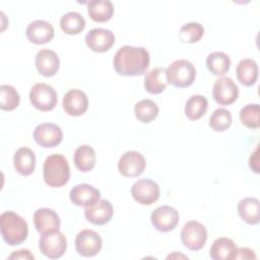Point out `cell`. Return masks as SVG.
<instances>
[{
	"instance_id": "22",
	"label": "cell",
	"mask_w": 260,
	"mask_h": 260,
	"mask_svg": "<svg viewBox=\"0 0 260 260\" xmlns=\"http://www.w3.org/2000/svg\"><path fill=\"white\" fill-rule=\"evenodd\" d=\"M237 246L232 239L220 237L214 240L209 255L213 260H232L236 258Z\"/></svg>"
},
{
	"instance_id": "30",
	"label": "cell",
	"mask_w": 260,
	"mask_h": 260,
	"mask_svg": "<svg viewBox=\"0 0 260 260\" xmlns=\"http://www.w3.org/2000/svg\"><path fill=\"white\" fill-rule=\"evenodd\" d=\"M208 109V101L202 94L191 95L185 105V114L188 119L194 121L200 119Z\"/></svg>"
},
{
	"instance_id": "11",
	"label": "cell",
	"mask_w": 260,
	"mask_h": 260,
	"mask_svg": "<svg viewBox=\"0 0 260 260\" xmlns=\"http://www.w3.org/2000/svg\"><path fill=\"white\" fill-rule=\"evenodd\" d=\"M131 195L142 205H150L159 197V186L150 179H139L131 187Z\"/></svg>"
},
{
	"instance_id": "31",
	"label": "cell",
	"mask_w": 260,
	"mask_h": 260,
	"mask_svg": "<svg viewBox=\"0 0 260 260\" xmlns=\"http://www.w3.org/2000/svg\"><path fill=\"white\" fill-rule=\"evenodd\" d=\"M159 109L157 105L149 99L138 101L134 106V114L137 120L142 123H149L153 121L158 115Z\"/></svg>"
},
{
	"instance_id": "26",
	"label": "cell",
	"mask_w": 260,
	"mask_h": 260,
	"mask_svg": "<svg viewBox=\"0 0 260 260\" xmlns=\"http://www.w3.org/2000/svg\"><path fill=\"white\" fill-rule=\"evenodd\" d=\"M89 17L96 22H105L114 14V5L110 0H90L86 2Z\"/></svg>"
},
{
	"instance_id": "24",
	"label": "cell",
	"mask_w": 260,
	"mask_h": 260,
	"mask_svg": "<svg viewBox=\"0 0 260 260\" xmlns=\"http://www.w3.org/2000/svg\"><path fill=\"white\" fill-rule=\"evenodd\" d=\"M168 84L166 69L162 67H154L144 76V87L149 93H160L166 89Z\"/></svg>"
},
{
	"instance_id": "12",
	"label": "cell",
	"mask_w": 260,
	"mask_h": 260,
	"mask_svg": "<svg viewBox=\"0 0 260 260\" xmlns=\"http://www.w3.org/2000/svg\"><path fill=\"white\" fill-rule=\"evenodd\" d=\"M145 158L143 154L135 150L124 152L118 161V170L124 177H137L141 175L145 169Z\"/></svg>"
},
{
	"instance_id": "5",
	"label": "cell",
	"mask_w": 260,
	"mask_h": 260,
	"mask_svg": "<svg viewBox=\"0 0 260 260\" xmlns=\"http://www.w3.org/2000/svg\"><path fill=\"white\" fill-rule=\"evenodd\" d=\"M28 98L30 104L43 112L53 110L58 103L57 91L53 86L44 82L34 84L29 90Z\"/></svg>"
},
{
	"instance_id": "28",
	"label": "cell",
	"mask_w": 260,
	"mask_h": 260,
	"mask_svg": "<svg viewBox=\"0 0 260 260\" xmlns=\"http://www.w3.org/2000/svg\"><path fill=\"white\" fill-rule=\"evenodd\" d=\"M206 66L212 74L222 76L230 70L231 59L223 52H211L206 58Z\"/></svg>"
},
{
	"instance_id": "8",
	"label": "cell",
	"mask_w": 260,
	"mask_h": 260,
	"mask_svg": "<svg viewBox=\"0 0 260 260\" xmlns=\"http://www.w3.org/2000/svg\"><path fill=\"white\" fill-rule=\"evenodd\" d=\"M76 252L83 257H93L100 253L103 241L101 236L92 230H82L76 235L75 241Z\"/></svg>"
},
{
	"instance_id": "36",
	"label": "cell",
	"mask_w": 260,
	"mask_h": 260,
	"mask_svg": "<svg viewBox=\"0 0 260 260\" xmlns=\"http://www.w3.org/2000/svg\"><path fill=\"white\" fill-rule=\"evenodd\" d=\"M9 259H30L34 260L35 256L30 253L29 250L27 249H22L18 251H14L12 254L8 256Z\"/></svg>"
},
{
	"instance_id": "4",
	"label": "cell",
	"mask_w": 260,
	"mask_h": 260,
	"mask_svg": "<svg viewBox=\"0 0 260 260\" xmlns=\"http://www.w3.org/2000/svg\"><path fill=\"white\" fill-rule=\"evenodd\" d=\"M168 83L176 87L190 86L196 77V69L192 62L186 59H178L166 69Z\"/></svg>"
},
{
	"instance_id": "13",
	"label": "cell",
	"mask_w": 260,
	"mask_h": 260,
	"mask_svg": "<svg viewBox=\"0 0 260 260\" xmlns=\"http://www.w3.org/2000/svg\"><path fill=\"white\" fill-rule=\"evenodd\" d=\"M34 139L42 147H55L61 143L63 132L54 123H41L34 130Z\"/></svg>"
},
{
	"instance_id": "37",
	"label": "cell",
	"mask_w": 260,
	"mask_h": 260,
	"mask_svg": "<svg viewBox=\"0 0 260 260\" xmlns=\"http://www.w3.org/2000/svg\"><path fill=\"white\" fill-rule=\"evenodd\" d=\"M235 259H256V255L250 248H238Z\"/></svg>"
},
{
	"instance_id": "10",
	"label": "cell",
	"mask_w": 260,
	"mask_h": 260,
	"mask_svg": "<svg viewBox=\"0 0 260 260\" xmlns=\"http://www.w3.org/2000/svg\"><path fill=\"white\" fill-rule=\"evenodd\" d=\"M239 95V87L233 78L223 76L216 79L212 86V96L221 106L235 103Z\"/></svg>"
},
{
	"instance_id": "6",
	"label": "cell",
	"mask_w": 260,
	"mask_h": 260,
	"mask_svg": "<svg viewBox=\"0 0 260 260\" xmlns=\"http://www.w3.org/2000/svg\"><path fill=\"white\" fill-rule=\"evenodd\" d=\"M206 228L197 220L187 221L181 231V241L190 251L201 250L207 240Z\"/></svg>"
},
{
	"instance_id": "2",
	"label": "cell",
	"mask_w": 260,
	"mask_h": 260,
	"mask_svg": "<svg viewBox=\"0 0 260 260\" xmlns=\"http://www.w3.org/2000/svg\"><path fill=\"white\" fill-rule=\"evenodd\" d=\"M0 231L4 242L10 246H15L26 240L28 225L23 217L8 210L0 215Z\"/></svg>"
},
{
	"instance_id": "34",
	"label": "cell",
	"mask_w": 260,
	"mask_h": 260,
	"mask_svg": "<svg viewBox=\"0 0 260 260\" xmlns=\"http://www.w3.org/2000/svg\"><path fill=\"white\" fill-rule=\"evenodd\" d=\"M240 120L248 128L256 129L260 126V110L258 104H247L240 110Z\"/></svg>"
},
{
	"instance_id": "14",
	"label": "cell",
	"mask_w": 260,
	"mask_h": 260,
	"mask_svg": "<svg viewBox=\"0 0 260 260\" xmlns=\"http://www.w3.org/2000/svg\"><path fill=\"white\" fill-rule=\"evenodd\" d=\"M32 219L36 230L41 235L55 233L60 229V217L57 212L51 208L42 207L37 209Z\"/></svg>"
},
{
	"instance_id": "35",
	"label": "cell",
	"mask_w": 260,
	"mask_h": 260,
	"mask_svg": "<svg viewBox=\"0 0 260 260\" xmlns=\"http://www.w3.org/2000/svg\"><path fill=\"white\" fill-rule=\"evenodd\" d=\"M203 34H204L203 25L199 22L192 21V22L185 23L181 26L179 31V38L181 39V41L185 43L193 44L198 42L203 37Z\"/></svg>"
},
{
	"instance_id": "23",
	"label": "cell",
	"mask_w": 260,
	"mask_h": 260,
	"mask_svg": "<svg viewBox=\"0 0 260 260\" xmlns=\"http://www.w3.org/2000/svg\"><path fill=\"white\" fill-rule=\"evenodd\" d=\"M240 217L249 224H257L260 220V202L255 197H245L238 203Z\"/></svg>"
},
{
	"instance_id": "18",
	"label": "cell",
	"mask_w": 260,
	"mask_h": 260,
	"mask_svg": "<svg viewBox=\"0 0 260 260\" xmlns=\"http://www.w3.org/2000/svg\"><path fill=\"white\" fill-rule=\"evenodd\" d=\"M114 213L112 203L106 199H100L94 204L84 208L85 218L95 225L108 223Z\"/></svg>"
},
{
	"instance_id": "1",
	"label": "cell",
	"mask_w": 260,
	"mask_h": 260,
	"mask_svg": "<svg viewBox=\"0 0 260 260\" xmlns=\"http://www.w3.org/2000/svg\"><path fill=\"white\" fill-rule=\"evenodd\" d=\"M149 61V52L145 48L125 45L116 52L113 66L120 75L137 76L146 72Z\"/></svg>"
},
{
	"instance_id": "27",
	"label": "cell",
	"mask_w": 260,
	"mask_h": 260,
	"mask_svg": "<svg viewBox=\"0 0 260 260\" xmlns=\"http://www.w3.org/2000/svg\"><path fill=\"white\" fill-rule=\"evenodd\" d=\"M95 151L88 144H82L78 146L73 155V161L75 167L80 172H89L95 165Z\"/></svg>"
},
{
	"instance_id": "17",
	"label": "cell",
	"mask_w": 260,
	"mask_h": 260,
	"mask_svg": "<svg viewBox=\"0 0 260 260\" xmlns=\"http://www.w3.org/2000/svg\"><path fill=\"white\" fill-rule=\"evenodd\" d=\"M70 200L77 206H90L101 199V192L92 185L82 183L75 185L69 192Z\"/></svg>"
},
{
	"instance_id": "29",
	"label": "cell",
	"mask_w": 260,
	"mask_h": 260,
	"mask_svg": "<svg viewBox=\"0 0 260 260\" xmlns=\"http://www.w3.org/2000/svg\"><path fill=\"white\" fill-rule=\"evenodd\" d=\"M60 26L67 35H77L85 27V19L79 12L69 11L61 16Z\"/></svg>"
},
{
	"instance_id": "19",
	"label": "cell",
	"mask_w": 260,
	"mask_h": 260,
	"mask_svg": "<svg viewBox=\"0 0 260 260\" xmlns=\"http://www.w3.org/2000/svg\"><path fill=\"white\" fill-rule=\"evenodd\" d=\"M54 27L46 20L36 19L31 21L25 29V36L27 40L37 45H43L49 43L54 38Z\"/></svg>"
},
{
	"instance_id": "32",
	"label": "cell",
	"mask_w": 260,
	"mask_h": 260,
	"mask_svg": "<svg viewBox=\"0 0 260 260\" xmlns=\"http://www.w3.org/2000/svg\"><path fill=\"white\" fill-rule=\"evenodd\" d=\"M20 96L17 90L10 84L0 85V108L3 111H12L17 108Z\"/></svg>"
},
{
	"instance_id": "38",
	"label": "cell",
	"mask_w": 260,
	"mask_h": 260,
	"mask_svg": "<svg viewBox=\"0 0 260 260\" xmlns=\"http://www.w3.org/2000/svg\"><path fill=\"white\" fill-rule=\"evenodd\" d=\"M249 167L250 169L255 172V173H259V168H258V147H256V149L253 151V153H251L250 158H249Z\"/></svg>"
},
{
	"instance_id": "16",
	"label": "cell",
	"mask_w": 260,
	"mask_h": 260,
	"mask_svg": "<svg viewBox=\"0 0 260 260\" xmlns=\"http://www.w3.org/2000/svg\"><path fill=\"white\" fill-rule=\"evenodd\" d=\"M62 106L69 116L77 117L86 112L88 108V99L84 91L73 88L64 94Z\"/></svg>"
},
{
	"instance_id": "33",
	"label": "cell",
	"mask_w": 260,
	"mask_h": 260,
	"mask_svg": "<svg viewBox=\"0 0 260 260\" xmlns=\"http://www.w3.org/2000/svg\"><path fill=\"white\" fill-rule=\"evenodd\" d=\"M233 118L231 112L225 108H218L209 117V126L215 132H222L230 128Z\"/></svg>"
},
{
	"instance_id": "20",
	"label": "cell",
	"mask_w": 260,
	"mask_h": 260,
	"mask_svg": "<svg viewBox=\"0 0 260 260\" xmlns=\"http://www.w3.org/2000/svg\"><path fill=\"white\" fill-rule=\"evenodd\" d=\"M35 64L40 74L46 77H51L57 73L60 67V60L57 53L53 50L43 49L37 53Z\"/></svg>"
},
{
	"instance_id": "7",
	"label": "cell",
	"mask_w": 260,
	"mask_h": 260,
	"mask_svg": "<svg viewBox=\"0 0 260 260\" xmlns=\"http://www.w3.org/2000/svg\"><path fill=\"white\" fill-rule=\"evenodd\" d=\"M39 248L42 254L46 257L50 259H58L66 252V237L59 231L42 235L39 240Z\"/></svg>"
},
{
	"instance_id": "3",
	"label": "cell",
	"mask_w": 260,
	"mask_h": 260,
	"mask_svg": "<svg viewBox=\"0 0 260 260\" xmlns=\"http://www.w3.org/2000/svg\"><path fill=\"white\" fill-rule=\"evenodd\" d=\"M43 178L50 187H62L70 178V168L67 158L60 153L46 157L43 166Z\"/></svg>"
},
{
	"instance_id": "9",
	"label": "cell",
	"mask_w": 260,
	"mask_h": 260,
	"mask_svg": "<svg viewBox=\"0 0 260 260\" xmlns=\"http://www.w3.org/2000/svg\"><path fill=\"white\" fill-rule=\"evenodd\" d=\"M180 219L179 212L176 208L169 205L156 207L150 215V220L155 230L162 233L173 231Z\"/></svg>"
},
{
	"instance_id": "15",
	"label": "cell",
	"mask_w": 260,
	"mask_h": 260,
	"mask_svg": "<svg viewBox=\"0 0 260 260\" xmlns=\"http://www.w3.org/2000/svg\"><path fill=\"white\" fill-rule=\"evenodd\" d=\"M85 43L91 51L104 53L109 51L114 45L115 35L108 28H91L85 35Z\"/></svg>"
},
{
	"instance_id": "21",
	"label": "cell",
	"mask_w": 260,
	"mask_h": 260,
	"mask_svg": "<svg viewBox=\"0 0 260 260\" xmlns=\"http://www.w3.org/2000/svg\"><path fill=\"white\" fill-rule=\"evenodd\" d=\"M14 169L21 176H28L36 168V155L34 151L25 146L19 147L13 155Z\"/></svg>"
},
{
	"instance_id": "25",
	"label": "cell",
	"mask_w": 260,
	"mask_h": 260,
	"mask_svg": "<svg viewBox=\"0 0 260 260\" xmlns=\"http://www.w3.org/2000/svg\"><path fill=\"white\" fill-rule=\"evenodd\" d=\"M238 80L245 86L253 85L258 78V65L254 59H242L236 68Z\"/></svg>"
}]
</instances>
